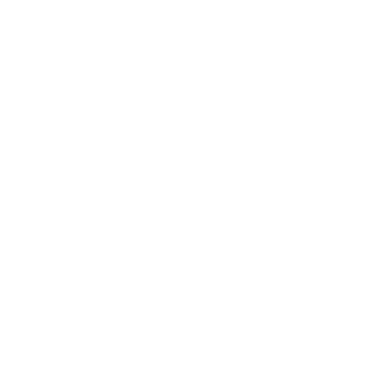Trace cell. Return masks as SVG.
I'll return each instance as SVG.
<instances>
[]
</instances>
